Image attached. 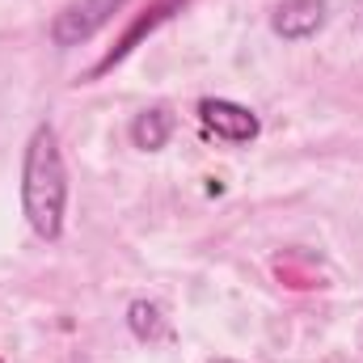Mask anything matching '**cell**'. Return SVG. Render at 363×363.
<instances>
[{"instance_id": "7a4b0ae2", "label": "cell", "mask_w": 363, "mask_h": 363, "mask_svg": "<svg viewBox=\"0 0 363 363\" xmlns=\"http://www.w3.org/2000/svg\"><path fill=\"white\" fill-rule=\"evenodd\" d=\"M127 0H72L55 21H51V43L55 47H81L89 43L101 26L114 21V13L123 9Z\"/></svg>"}, {"instance_id": "277c9868", "label": "cell", "mask_w": 363, "mask_h": 363, "mask_svg": "<svg viewBox=\"0 0 363 363\" xmlns=\"http://www.w3.org/2000/svg\"><path fill=\"white\" fill-rule=\"evenodd\" d=\"M330 17V4L325 0H283L271 17V30L287 43H300V38H313Z\"/></svg>"}, {"instance_id": "6da1fadb", "label": "cell", "mask_w": 363, "mask_h": 363, "mask_svg": "<svg viewBox=\"0 0 363 363\" xmlns=\"http://www.w3.org/2000/svg\"><path fill=\"white\" fill-rule=\"evenodd\" d=\"M21 211L30 228L43 241H60L64 233V211H68V174L60 157V140L51 123H38L30 144H26V165H21Z\"/></svg>"}, {"instance_id": "5b68a950", "label": "cell", "mask_w": 363, "mask_h": 363, "mask_svg": "<svg viewBox=\"0 0 363 363\" xmlns=\"http://www.w3.org/2000/svg\"><path fill=\"white\" fill-rule=\"evenodd\" d=\"M169 135H174V114L169 110H144V114H135V123H131V144L135 148H144V152H157V148H165L169 144Z\"/></svg>"}, {"instance_id": "8992f818", "label": "cell", "mask_w": 363, "mask_h": 363, "mask_svg": "<svg viewBox=\"0 0 363 363\" xmlns=\"http://www.w3.org/2000/svg\"><path fill=\"white\" fill-rule=\"evenodd\" d=\"M127 325H131V334L144 338V342H157V338L169 334V325H165V317H161V308H157L152 300H135V304L127 308Z\"/></svg>"}, {"instance_id": "3957f363", "label": "cell", "mask_w": 363, "mask_h": 363, "mask_svg": "<svg viewBox=\"0 0 363 363\" xmlns=\"http://www.w3.org/2000/svg\"><path fill=\"white\" fill-rule=\"evenodd\" d=\"M199 118H203V127L211 135H220L228 144H250L262 131V123H258V114L250 106H237V101H224V97H203Z\"/></svg>"}]
</instances>
